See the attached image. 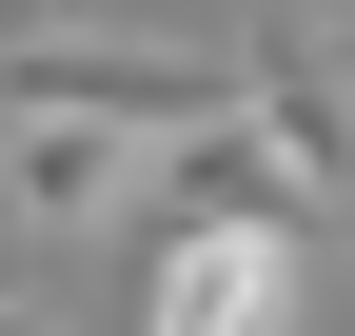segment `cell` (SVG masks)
<instances>
[{
	"label": "cell",
	"mask_w": 355,
	"mask_h": 336,
	"mask_svg": "<svg viewBox=\"0 0 355 336\" xmlns=\"http://www.w3.org/2000/svg\"><path fill=\"white\" fill-rule=\"evenodd\" d=\"M20 99H99V119H158V139H217L237 60L217 40H119V20H20Z\"/></svg>",
	"instance_id": "1"
},
{
	"label": "cell",
	"mask_w": 355,
	"mask_h": 336,
	"mask_svg": "<svg viewBox=\"0 0 355 336\" xmlns=\"http://www.w3.org/2000/svg\"><path fill=\"white\" fill-rule=\"evenodd\" d=\"M237 119H257V158H277L316 218L355 198V60H336L316 20H257V40H237Z\"/></svg>",
	"instance_id": "2"
},
{
	"label": "cell",
	"mask_w": 355,
	"mask_h": 336,
	"mask_svg": "<svg viewBox=\"0 0 355 336\" xmlns=\"http://www.w3.org/2000/svg\"><path fill=\"white\" fill-rule=\"evenodd\" d=\"M158 119H99V99H20V237H99L139 198Z\"/></svg>",
	"instance_id": "3"
},
{
	"label": "cell",
	"mask_w": 355,
	"mask_h": 336,
	"mask_svg": "<svg viewBox=\"0 0 355 336\" xmlns=\"http://www.w3.org/2000/svg\"><path fill=\"white\" fill-rule=\"evenodd\" d=\"M20 336H40V317H20Z\"/></svg>",
	"instance_id": "4"
}]
</instances>
